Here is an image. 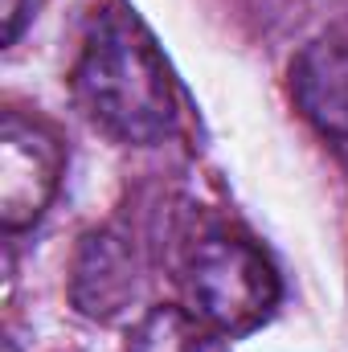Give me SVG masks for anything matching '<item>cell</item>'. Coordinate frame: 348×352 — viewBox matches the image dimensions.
I'll list each match as a JSON object with an SVG mask.
<instances>
[{
  "label": "cell",
  "instance_id": "5",
  "mask_svg": "<svg viewBox=\"0 0 348 352\" xmlns=\"http://www.w3.org/2000/svg\"><path fill=\"white\" fill-rule=\"evenodd\" d=\"M70 299L90 320H115L135 299V254L119 234L94 230L83 238L70 270Z\"/></svg>",
  "mask_w": 348,
  "mask_h": 352
},
{
  "label": "cell",
  "instance_id": "2",
  "mask_svg": "<svg viewBox=\"0 0 348 352\" xmlns=\"http://www.w3.org/2000/svg\"><path fill=\"white\" fill-rule=\"evenodd\" d=\"M188 307L226 336H250L279 307V274L254 242L205 234L184 266Z\"/></svg>",
  "mask_w": 348,
  "mask_h": 352
},
{
  "label": "cell",
  "instance_id": "6",
  "mask_svg": "<svg viewBox=\"0 0 348 352\" xmlns=\"http://www.w3.org/2000/svg\"><path fill=\"white\" fill-rule=\"evenodd\" d=\"M230 336L205 324L193 307H152L127 336L123 352H230Z\"/></svg>",
  "mask_w": 348,
  "mask_h": 352
},
{
  "label": "cell",
  "instance_id": "1",
  "mask_svg": "<svg viewBox=\"0 0 348 352\" xmlns=\"http://www.w3.org/2000/svg\"><path fill=\"white\" fill-rule=\"evenodd\" d=\"M74 98L90 123L119 144H160L176 127L173 70L135 12L102 8L87 29Z\"/></svg>",
  "mask_w": 348,
  "mask_h": 352
},
{
  "label": "cell",
  "instance_id": "4",
  "mask_svg": "<svg viewBox=\"0 0 348 352\" xmlns=\"http://www.w3.org/2000/svg\"><path fill=\"white\" fill-rule=\"evenodd\" d=\"M291 90L307 123L336 148L348 164V45L345 41H312L295 66H291Z\"/></svg>",
  "mask_w": 348,
  "mask_h": 352
},
{
  "label": "cell",
  "instance_id": "3",
  "mask_svg": "<svg viewBox=\"0 0 348 352\" xmlns=\"http://www.w3.org/2000/svg\"><path fill=\"white\" fill-rule=\"evenodd\" d=\"M66 173V148L54 127L8 111L0 123V226L21 234L37 226L58 197Z\"/></svg>",
  "mask_w": 348,
  "mask_h": 352
},
{
  "label": "cell",
  "instance_id": "7",
  "mask_svg": "<svg viewBox=\"0 0 348 352\" xmlns=\"http://www.w3.org/2000/svg\"><path fill=\"white\" fill-rule=\"evenodd\" d=\"M29 8H33V0H0V37H4V45H12L21 37V25H25Z\"/></svg>",
  "mask_w": 348,
  "mask_h": 352
}]
</instances>
